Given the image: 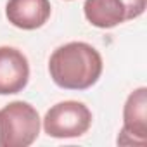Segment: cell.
<instances>
[{"label": "cell", "mask_w": 147, "mask_h": 147, "mask_svg": "<svg viewBox=\"0 0 147 147\" xmlns=\"http://www.w3.org/2000/svg\"><path fill=\"white\" fill-rule=\"evenodd\" d=\"M49 73L54 83L64 90H87L102 75V57L90 43L69 42L52 52Z\"/></svg>", "instance_id": "6da1fadb"}, {"label": "cell", "mask_w": 147, "mask_h": 147, "mask_svg": "<svg viewBox=\"0 0 147 147\" xmlns=\"http://www.w3.org/2000/svg\"><path fill=\"white\" fill-rule=\"evenodd\" d=\"M40 133L38 111L23 100L0 109V147H28Z\"/></svg>", "instance_id": "7a4b0ae2"}, {"label": "cell", "mask_w": 147, "mask_h": 147, "mask_svg": "<svg viewBox=\"0 0 147 147\" xmlns=\"http://www.w3.org/2000/svg\"><path fill=\"white\" fill-rule=\"evenodd\" d=\"M92 125L90 109L78 100H64L52 106L43 118V130L54 138H75L88 131Z\"/></svg>", "instance_id": "3957f363"}, {"label": "cell", "mask_w": 147, "mask_h": 147, "mask_svg": "<svg viewBox=\"0 0 147 147\" xmlns=\"http://www.w3.org/2000/svg\"><path fill=\"white\" fill-rule=\"evenodd\" d=\"M121 145L147 144V88L133 90L123 107V128L118 137Z\"/></svg>", "instance_id": "277c9868"}, {"label": "cell", "mask_w": 147, "mask_h": 147, "mask_svg": "<svg viewBox=\"0 0 147 147\" xmlns=\"http://www.w3.org/2000/svg\"><path fill=\"white\" fill-rule=\"evenodd\" d=\"M30 80L26 55L16 47H0V95H12L24 90Z\"/></svg>", "instance_id": "5b68a950"}, {"label": "cell", "mask_w": 147, "mask_h": 147, "mask_svg": "<svg viewBox=\"0 0 147 147\" xmlns=\"http://www.w3.org/2000/svg\"><path fill=\"white\" fill-rule=\"evenodd\" d=\"M52 7L49 0H9L5 16L9 23L19 30L42 28L50 18Z\"/></svg>", "instance_id": "8992f818"}, {"label": "cell", "mask_w": 147, "mask_h": 147, "mask_svg": "<svg viewBox=\"0 0 147 147\" xmlns=\"http://www.w3.org/2000/svg\"><path fill=\"white\" fill-rule=\"evenodd\" d=\"M83 12L87 21L100 30H109L130 21V14L123 0H85Z\"/></svg>", "instance_id": "52a82bcc"}, {"label": "cell", "mask_w": 147, "mask_h": 147, "mask_svg": "<svg viewBox=\"0 0 147 147\" xmlns=\"http://www.w3.org/2000/svg\"><path fill=\"white\" fill-rule=\"evenodd\" d=\"M123 2L128 9L130 19H135V18L142 16L144 11H145V5H147V0H123Z\"/></svg>", "instance_id": "ba28073f"}]
</instances>
